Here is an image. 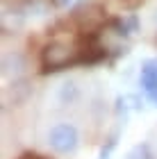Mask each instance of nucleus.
Masks as SVG:
<instances>
[{
	"mask_svg": "<svg viewBox=\"0 0 157 159\" xmlns=\"http://www.w3.org/2000/svg\"><path fill=\"white\" fill-rule=\"evenodd\" d=\"M80 59V50L68 41H50L41 50V66L46 70H62Z\"/></svg>",
	"mask_w": 157,
	"mask_h": 159,
	"instance_id": "nucleus-1",
	"label": "nucleus"
},
{
	"mask_svg": "<svg viewBox=\"0 0 157 159\" xmlns=\"http://www.w3.org/2000/svg\"><path fill=\"white\" fill-rule=\"evenodd\" d=\"M48 146L57 155H73L80 146V132L71 123H57L48 132Z\"/></svg>",
	"mask_w": 157,
	"mask_h": 159,
	"instance_id": "nucleus-2",
	"label": "nucleus"
},
{
	"mask_svg": "<svg viewBox=\"0 0 157 159\" xmlns=\"http://www.w3.org/2000/svg\"><path fill=\"white\" fill-rule=\"evenodd\" d=\"M139 82H141V89H144L146 98L157 107V61H150V59L144 61Z\"/></svg>",
	"mask_w": 157,
	"mask_h": 159,
	"instance_id": "nucleus-3",
	"label": "nucleus"
},
{
	"mask_svg": "<svg viewBox=\"0 0 157 159\" xmlns=\"http://www.w3.org/2000/svg\"><path fill=\"white\" fill-rule=\"evenodd\" d=\"M23 68H25V57L18 55V52L7 55L2 59V73H5V77H9V75L18 77L21 73H23Z\"/></svg>",
	"mask_w": 157,
	"mask_h": 159,
	"instance_id": "nucleus-4",
	"label": "nucleus"
},
{
	"mask_svg": "<svg viewBox=\"0 0 157 159\" xmlns=\"http://www.w3.org/2000/svg\"><path fill=\"white\" fill-rule=\"evenodd\" d=\"M125 159H157V155H155V150L148 146V143H137V146L127 152Z\"/></svg>",
	"mask_w": 157,
	"mask_h": 159,
	"instance_id": "nucleus-5",
	"label": "nucleus"
},
{
	"mask_svg": "<svg viewBox=\"0 0 157 159\" xmlns=\"http://www.w3.org/2000/svg\"><path fill=\"white\" fill-rule=\"evenodd\" d=\"M77 96H80V89H77V84H75V82H64V84H62V89H59V98H62V102H64V105L75 102Z\"/></svg>",
	"mask_w": 157,
	"mask_h": 159,
	"instance_id": "nucleus-6",
	"label": "nucleus"
},
{
	"mask_svg": "<svg viewBox=\"0 0 157 159\" xmlns=\"http://www.w3.org/2000/svg\"><path fill=\"white\" fill-rule=\"evenodd\" d=\"M50 2L62 11H71V9H77L80 5H84L87 0H50Z\"/></svg>",
	"mask_w": 157,
	"mask_h": 159,
	"instance_id": "nucleus-7",
	"label": "nucleus"
}]
</instances>
